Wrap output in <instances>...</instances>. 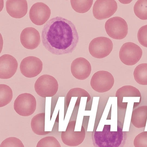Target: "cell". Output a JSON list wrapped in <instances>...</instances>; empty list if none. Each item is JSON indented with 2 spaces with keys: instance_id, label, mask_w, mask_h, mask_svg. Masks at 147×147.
<instances>
[{
  "instance_id": "cell-1",
  "label": "cell",
  "mask_w": 147,
  "mask_h": 147,
  "mask_svg": "<svg viewBox=\"0 0 147 147\" xmlns=\"http://www.w3.org/2000/svg\"><path fill=\"white\" fill-rule=\"evenodd\" d=\"M42 41L45 48L57 55L71 53L79 41L78 33L70 21L57 16L52 18L44 26Z\"/></svg>"
},
{
  "instance_id": "cell-2",
  "label": "cell",
  "mask_w": 147,
  "mask_h": 147,
  "mask_svg": "<svg viewBox=\"0 0 147 147\" xmlns=\"http://www.w3.org/2000/svg\"><path fill=\"white\" fill-rule=\"evenodd\" d=\"M111 125H105L102 131H95L92 136L94 147H121L124 142L122 128L117 131H110Z\"/></svg>"
},
{
  "instance_id": "cell-3",
  "label": "cell",
  "mask_w": 147,
  "mask_h": 147,
  "mask_svg": "<svg viewBox=\"0 0 147 147\" xmlns=\"http://www.w3.org/2000/svg\"><path fill=\"white\" fill-rule=\"evenodd\" d=\"M58 84L53 77L49 75H43L39 77L34 84V89L36 93L43 97H51L57 93Z\"/></svg>"
},
{
  "instance_id": "cell-4",
  "label": "cell",
  "mask_w": 147,
  "mask_h": 147,
  "mask_svg": "<svg viewBox=\"0 0 147 147\" xmlns=\"http://www.w3.org/2000/svg\"><path fill=\"white\" fill-rule=\"evenodd\" d=\"M36 106V99L32 94L24 93L19 95L15 99L14 109L18 114L22 116H28L35 111Z\"/></svg>"
},
{
  "instance_id": "cell-5",
  "label": "cell",
  "mask_w": 147,
  "mask_h": 147,
  "mask_svg": "<svg viewBox=\"0 0 147 147\" xmlns=\"http://www.w3.org/2000/svg\"><path fill=\"white\" fill-rule=\"evenodd\" d=\"M105 28L108 35L115 39H123L128 33L126 21L119 17H114L108 20L105 24Z\"/></svg>"
},
{
  "instance_id": "cell-6",
  "label": "cell",
  "mask_w": 147,
  "mask_h": 147,
  "mask_svg": "<svg viewBox=\"0 0 147 147\" xmlns=\"http://www.w3.org/2000/svg\"><path fill=\"white\" fill-rule=\"evenodd\" d=\"M114 83V78L112 74L105 70H100L95 73L90 81L92 89L100 93L110 90L113 86Z\"/></svg>"
},
{
  "instance_id": "cell-7",
  "label": "cell",
  "mask_w": 147,
  "mask_h": 147,
  "mask_svg": "<svg viewBox=\"0 0 147 147\" xmlns=\"http://www.w3.org/2000/svg\"><path fill=\"white\" fill-rule=\"evenodd\" d=\"M142 51L137 44L131 42L123 44L119 51V57L125 65L132 66L136 64L141 59Z\"/></svg>"
},
{
  "instance_id": "cell-8",
  "label": "cell",
  "mask_w": 147,
  "mask_h": 147,
  "mask_svg": "<svg viewBox=\"0 0 147 147\" xmlns=\"http://www.w3.org/2000/svg\"><path fill=\"white\" fill-rule=\"evenodd\" d=\"M113 48V43L109 38L100 37L93 39L90 42L89 51L93 57L99 59L105 57L109 55Z\"/></svg>"
},
{
  "instance_id": "cell-9",
  "label": "cell",
  "mask_w": 147,
  "mask_h": 147,
  "mask_svg": "<svg viewBox=\"0 0 147 147\" xmlns=\"http://www.w3.org/2000/svg\"><path fill=\"white\" fill-rule=\"evenodd\" d=\"M76 121L69 122L65 131H62L61 139L65 145L70 146H76L80 144L84 141L86 133L84 128L82 126L80 131H74Z\"/></svg>"
},
{
  "instance_id": "cell-10",
  "label": "cell",
  "mask_w": 147,
  "mask_h": 147,
  "mask_svg": "<svg viewBox=\"0 0 147 147\" xmlns=\"http://www.w3.org/2000/svg\"><path fill=\"white\" fill-rule=\"evenodd\" d=\"M117 9V4L114 0H97L94 4L92 12L96 19L102 20L111 17Z\"/></svg>"
},
{
  "instance_id": "cell-11",
  "label": "cell",
  "mask_w": 147,
  "mask_h": 147,
  "mask_svg": "<svg viewBox=\"0 0 147 147\" xmlns=\"http://www.w3.org/2000/svg\"><path fill=\"white\" fill-rule=\"evenodd\" d=\"M43 64L41 60L36 57L29 56L24 58L20 65L22 74L28 78L38 75L42 71Z\"/></svg>"
},
{
  "instance_id": "cell-12",
  "label": "cell",
  "mask_w": 147,
  "mask_h": 147,
  "mask_svg": "<svg viewBox=\"0 0 147 147\" xmlns=\"http://www.w3.org/2000/svg\"><path fill=\"white\" fill-rule=\"evenodd\" d=\"M51 14L49 7L42 2H37L31 7L29 12L31 21L37 25H42L49 19Z\"/></svg>"
},
{
  "instance_id": "cell-13",
  "label": "cell",
  "mask_w": 147,
  "mask_h": 147,
  "mask_svg": "<svg viewBox=\"0 0 147 147\" xmlns=\"http://www.w3.org/2000/svg\"><path fill=\"white\" fill-rule=\"evenodd\" d=\"M71 71L73 76L76 79L84 80L90 75L91 66L87 60L80 57L72 61L71 66Z\"/></svg>"
},
{
  "instance_id": "cell-14",
  "label": "cell",
  "mask_w": 147,
  "mask_h": 147,
  "mask_svg": "<svg viewBox=\"0 0 147 147\" xmlns=\"http://www.w3.org/2000/svg\"><path fill=\"white\" fill-rule=\"evenodd\" d=\"M18 63L12 56L5 54L0 57V78L7 79L11 78L16 73Z\"/></svg>"
},
{
  "instance_id": "cell-15",
  "label": "cell",
  "mask_w": 147,
  "mask_h": 147,
  "mask_svg": "<svg viewBox=\"0 0 147 147\" xmlns=\"http://www.w3.org/2000/svg\"><path fill=\"white\" fill-rule=\"evenodd\" d=\"M20 40L22 45L28 49H33L40 45V38L38 31L32 27H27L22 31Z\"/></svg>"
},
{
  "instance_id": "cell-16",
  "label": "cell",
  "mask_w": 147,
  "mask_h": 147,
  "mask_svg": "<svg viewBox=\"0 0 147 147\" xmlns=\"http://www.w3.org/2000/svg\"><path fill=\"white\" fill-rule=\"evenodd\" d=\"M28 4L25 0H8L6 3L7 13L11 17L20 18L27 14Z\"/></svg>"
},
{
  "instance_id": "cell-17",
  "label": "cell",
  "mask_w": 147,
  "mask_h": 147,
  "mask_svg": "<svg viewBox=\"0 0 147 147\" xmlns=\"http://www.w3.org/2000/svg\"><path fill=\"white\" fill-rule=\"evenodd\" d=\"M147 119V106H142L133 110L131 122L136 127L140 128L145 127Z\"/></svg>"
},
{
  "instance_id": "cell-18",
  "label": "cell",
  "mask_w": 147,
  "mask_h": 147,
  "mask_svg": "<svg viewBox=\"0 0 147 147\" xmlns=\"http://www.w3.org/2000/svg\"><path fill=\"white\" fill-rule=\"evenodd\" d=\"M45 112L36 114L32 118L31 127L33 131L36 134L45 135L49 133L50 131H45Z\"/></svg>"
},
{
  "instance_id": "cell-19",
  "label": "cell",
  "mask_w": 147,
  "mask_h": 147,
  "mask_svg": "<svg viewBox=\"0 0 147 147\" xmlns=\"http://www.w3.org/2000/svg\"><path fill=\"white\" fill-rule=\"evenodd\" d=\"M133 74L134 79L138 83L147 85V63H142L137 66Z\"/></svg>"
},
{
  "instance_id": "cell-20",
  "label": "cell",
  "mask_w": 147,
  "mask_h": 147,
  "mask_svg": "<svg viewBox=\"0 0 147 147\" xmlns=\"http://www.w3.org/2000/svg\"><path fill=\"white\" fill-rule=\"evenodd\" d=\"M13 98V92L8 85L0 84V107H3L10 103Z\"/></svg>"
},
{
  "instance_id": "cell-21",
  "label": "cell",
  "mask_w": 147,
  "mask_h": 147,
  "mask_svg": "<svg viewBox=\"0 0 147 147\" xmlns=\"http://www.w3.org/2000/svg\"><path fill=\"white\" fill-rule=\"evenodd\" d=\"M92 0H70L71 5L76 12L83 13L87 12L90 8L93 3Z\"/></svg>"
},
{
  "instance_id": "cell-22",
  "label": "cell",
  "mask_w": 147,
  "mask_h": 147,
  "mask_svg": "<svg viewBox=\"0 0 147 147\" xmlns=\"http://www.w3.org/2000/svg\"><path fill=\"white\" fill-rule=\"evenodd\" d=\"M136 15L142 20H147V0H138L134 7Z\"/></svg>"
},
{
  "instance_id": "cell-23",
  "label": "cell",
  "mask_w": 147,
  "mask_h": 147,
  "mask_svg": "<svg viewBox=\"0 0 147 147\" xmlns=\"http://www.w3.org/2000/svg\"><path fill=\"white\" fill-rule=\"evenodd\" d=\"M78 96L87 97V102H89L91 99L90 94L84 89L80 88L71 89L68 91L66 96V103L67 107L69 105L71 97Z\"/></svg>"
},
{
  "instance_id": "cell-24",
  "label": "cell",
  "mask_w": 147,
  "mask_h": 147,
  "mask_svg": "<svg viewBox=\"0 0 147 147\" xmlns=\"http://www.w3.org/2000/svg\"><path fill=\"white\" fill-rule=\"evenodd\" d=\"M36 147H61L57 140L52 136H47L41 139Z\"/></svg>"
},
{
  "instance_id": "cell-25",
  "label": "cell",
  "mask_w": 147,
  "mask_h": 147,
  "mask_svg": "<svg viewBox=\"0 0 147 147\" xmlns=\"http://www.w3.org/2000/svg\"><path fill=\"white\" fill-rule=\"evenodd\" d=\"M0 147H24V144L19 139L15 137L7 138L1 144Z\"/></svg>"
},
{
  "instance_id": "cell-26",
  "label": "cell",
  "mask_w": 147,
  "mask_h": 147,
  "mask_svg": "<svg viewBox=\"0 0 147 147\" xmlns=\"http://www.w3.org/2000/svg\"><path fill=\"white\" fill-rule=\"evenodd\" d=\"M134 147H147V131H143L137 135L134 140Z\"/></svg>"
},
{
  "instance_id": "cell-27",
  "label": "cell",
  "mask_w": 147,
  "mask_h": 147,
  "mask_svg": "<svg viewBox=\"0 0 147 147\" xmlns=\"http://www.w3.org/2000/svg\"><path fill=\"white\" fill-rule=\"evenodd\" d=\"M137 37L138 41L140 44L147 47V25L142 26L139 29Z\"/></svg>"
}]
</instances>
